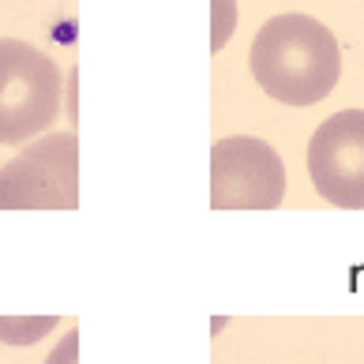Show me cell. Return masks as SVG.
<instances>
[{
  "label": "cell",
  "mask_w": 364,
  "mask_h": 364,
  "mask_svg": "<svg viewBox=\"0 0 364 364\" xmlns=\"http://www.w3.org/2000/svg\"><path fill=\"white\" fill-rule=\"evenodd\" d=\"M46 364H79V331L75 327L64 334L57 346H53V353H49Z\"/></svg>",
  "instance_id": "obj_7"
},
{
  "label": "cell",
  "mask_w": 364,
  "mask_h": 364,
  "mask_svg": "<svg viewBox=\"0 0 364 364\" xmlns=\"http://www.w3.org/2000/svg\"><path fill=\"white\" fill-rule=\"evenodd\" d=\"M308 177L331 207L364 210V109H342L316 128Z\"/></svg>",
  "instance_id": "obj_5"
},
{
  "label": "cell",
  "mask_w": 364,
  "mask_h": 364,
  "mask_svg": "<svg viewBox=\"0 0 364 364\" xmlns=\"http://www.w3.org/2000/svg\"><path fill=\"white\" fill-rule=\"evenodd\" d=\"M218 8H222V26H218V34L210 38V53H218V49L225 46V34H229V26H225V19H229V0H218Z\"/></svg>",
  "instance_id": "obj_8"
},
{
  "label": "cell",
  "mask_w": 364,
  "mask_h": 364,
  "mask_svg": "<svg viewBox=\"0 0 364 364\" xmlns=\"http://www.w3.org/2000/svg\"><path fill=\"white\" fill-rule=\"evenodd\" d=\"M57 60L23 38H0V146L31 143L60 117Z\"/></svg>",
  "instance_id": "obj_2"
},
{
  "label": "cell",
  "mask_w": 364,
  "mask_h": 364,
  "mask_svg": "<svg viewBox=\"0 0 364 364\" xmlns=\"http://www.w3.org/2000/svg\"><path fill=\"white\" fill-rule=\"evenodd\" d=\"M252 75L267 98L282 105H316L342 79L338 38L304 11L274 16L252 42Z\"/></svg>",
  "instance_id": "obj_1"
},
{
  "label": "cell",
  "mask_w": 364,
  "mask_h": 364,
  "mask_svg": "<svg viewBox=\"0 0 364 364\" xmlns=\"http://www.w3.org/2000/svg\"><path fill=\"white\" fill-rule=\"evenodd\" d=\"M57 327L53 316H42V319H0V342L8 346H34L38 338Z\"/></svg>",
  "instance_id": "obj_6"
},
{
  "label": "cell",
  "mask_w": 364,
  "mask_h": 364,
  "mask_svg": "<svg viewBox=\"0 0 364 364\" xmlns=\"http://www.w3.org/2000/svg\"><path fill=\"white\" fill-rule=\"evenodd\" d=\"M286 199V161L267 139L229 136L210 146L214 210H274Z\"/></svg>",
  "instance_id": "obj_4"
},
{
  "label": "cell",
  "mask_w": 364,
  "mask_h": 364,
  "mask_svg": "<svg viewBox=\"0 0 364 364\" xmlns=\"http://www.w3.org/2000/svg\"><path fill=\"white\" fill-rule=\"evenodd\" d=\"M79 207V139L49 132L0 166V210H75Z\"/></svg>",
  "instance_id": "obj_3"
}]
</instances>
